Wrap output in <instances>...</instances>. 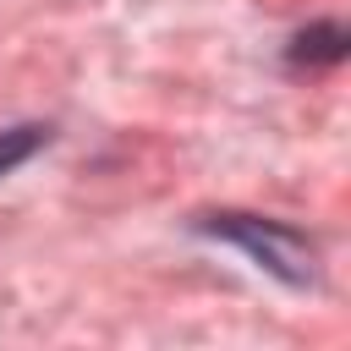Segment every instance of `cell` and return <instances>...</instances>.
I'll return each instance as SVG.
<instances>
[{"label": "cell", "mask_w": 351, "mask_h": 351, "mask_svg": "<svg viewBox=\"0 0 351 351\" xmlns=\"http://www.w3.org/2000/svg\"><path fill=\"white\" fill-rule=\"evenodd\" d=\"M192 230L247 252V263L263 269L269 280H280L285 291H313L318 285V241L291 219L252 214V208H208V214L192 219Z\"/></svg>", "instance_id": "6da1fadb"}, {"label": "cell", "mask_w": 351, "mask_h": 351, "mask_svg": "<svg viewBox=\"0 0 351 351\" xmlns=\"http://www.w3.org/2000/svg\"><path fill=\"white\" fill-rule=\"evenodd\" d=\"M351 55V33L340 22H307L302 33H291L285 44V60L296 71H335L340 60Z\"/></svg>", "instance_id": "7a4b0ae2"}, {"label": "cell", "mask_w": 351, "mask_h": 351, "mask_svg": "<svg viewBox=\"0 0 351 351\" xmlns=\"http://www.w3.org/2000/svg\"><path fill=\"white\" fill-rule=\"evenodd\" d=\"M49 137H55L49 121H16V126H0V181H5L11 170H22L33 154H44Z\"/></svg>", "instance_id": "3957f363"}]
</instances>
